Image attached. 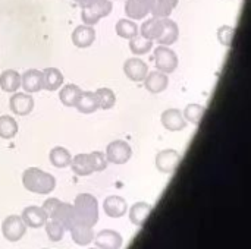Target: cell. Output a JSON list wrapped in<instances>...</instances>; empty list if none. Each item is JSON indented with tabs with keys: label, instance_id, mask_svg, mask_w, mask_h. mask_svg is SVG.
I'll return each instance as SVG.
<instances>
[{
	"label": "cell",
	"instance_id": "obj_5",
	"mask_svg": "<svg viewBox=\"0 0 251 249\" xmlns=\"http://www.w3.org/2000/svg\"><path fill=\"white\" fill-rule=\"evenodd\" d=\"M154 65L163 73H172L178 68V56L169 45H157L154 48Z\"/></svg>",
	"mask_w": 251,
	"mask_h": 249
},
{
	"label": "cell",
	"instance_id": "obj_11",
	"mask_svg": "<svg viewBox=\"0 0 251 249\" xmlns=\"http://www.w3.org/2000/svg\"><path fill=\"white\" fill-rule=\"evenodd\" d=\"M124 73L128 79L134 82H143L149 73V66L144 60L138 57H131L124 63Z\"/></svg>",
	"mask_w": 251,
	"mask_h": 249
},
{
	"label": "cell",
	"instance_id": "obj_24",
	"mask_svg": "<svg viewBox=\"0 0 251 249\" xmlns=\"http://www.w3.org/2000/svg\"><path fill=\"white\" fill-rule=\"evenodd\" d=\"M63 85V73L56 68H46L43 70V90L56 91Z\"/></svg>",
	"mask_w": 251,
	"mask_h": 249
},
{
	"label": "cell",
	"instance_id": "obj_12",
	"mask_svg": "<svg viewBox=\"0 0 251 249\" xmlns=\"http://www.w3.org/2000/svg\"><path fill=\"white\" fill-rule=\"evenodd\" d=\"M160 120L165 129H168L169 132H179V131H184L187 126V120L184 119L181 110L178 109L165 110L160 116Z\"/></svg>",
	"mask_w": 251,
	"mask_h": 249
},
{
	"label": "cell",
	"instance_id": "obj_28",
	"mask_svg": "<svg viewBox=\"0 0 251 249\" xmlns=\"http://www.w3.org/2000/svg\"><path fill=\"white\" fill-rule=\"evenodd\" d=\"M49 158H50V163H51L54 167H57V169H65V167H68V166L71 164V161H72L71 153H69L66 148H63V147H54V148L50 151Z\"/></svg>",
	"mask_w": 251,
	"mask_h": 249
},
{
	"label": "cell",
	"instance_id": "obj_2",
	"mask_svg": "<svg viewBox=\"0 0 251 249\" xmlns=\"http://www.w3.org/2000/svg\"><path fill=\"white\" fill-rule=\"evenodd\" d=\"M74 211L75 223H81L90 227H94L99 222V203L91 194H79L75 198Z\"/></svg>",
	"mask_w": 251,
	"mask_h": 249
},
{
	"label": "cell",
	"instance_id": "obj_4",
	"mask_svg": "<svg viewBox=\"0 0 251 249\" xmlns=\"http://www.w3.org/2000/svg\"><path fill=\"white\" fill-rule=\"evenodd\" d=\"M112 0H87L81 4V19L85 25H96L100 19L110 15Z\"/></svg>",
	"mask_w": 251,
	"mask_h": 249
},
{
	"label": "cell",
	"instance_id": "obj_13",
	"mask_svg": "<svg viewBox=\"0 0 251 249\" xmlns=\"http://www.w3.org/2000/svg\"><path fill=\"white\" fill-rule=\"evenodd\" d=\"M21 219L24 220L25 226L31 227V229H38V227L44 226L46 222L49 220L43 207H37V205H31V207L24 208Z\"/></svg>",
	"mask_w": 251,
	"mask_h": 249
},
{
	"label": "cell",
	"instance_id": "obj_10",
	"mask_svg": "<svg viewBox=\"0 0 251 249\" xmlns=\"http://www.w3.org/2000/svg\"><path fill=\"white\" fill-rule=\"evenodd\" d=\"M9 107L16 116H26L34 109V98L28 92H13L9 100Z\"/></svg>",
	"mask_w": 251,
	"mask_h": 249
},
{
	"label": "cell",
	"instance_id": "obj_6",
	"mask_svg": "<svg viewBox=\"0 0 251 249\" xmlns=\"http://www.w3.org/2000/svg\"><path fill=\"white\" fill-rule=\"evenodd\" d=\"M106 160L107 163L112 164H125L129 161L131 156H132V148L128 142L122 141V139H116L113 142H110L106 148Z\"/></svg>",
	"mask_w": 251,
	"mask_h": 249
},
{
	"label": "cell",
	"instance_id": "obj_21",
	"mask_svg": "<svg viewBox=\"0 0 251 249\" xmlns=\"http://www.w3.org/2000/svg\"><path fill=\"white\" fill-rule=\"evenodd\" d=\"M69 232H71L72 241L79 247H87L94 241V232H93V227H90V226L75 223L69 229Z\"/></svg>",
	"mask_w": 251,
	"mask_h": 249
},
{
	"label": "cell",
	"instance_id": "obj_17",
	"mask_svg": "<svg viewBox=\"0 0 251 249\" xmlns=\"http://www.w3.org/2000/svg\"><path fill=\"white\" fill-rule=\"evenodd\" d=\"M151 213H153V205L149 204V203L140 201V203H135L129 208V220H131V223L134 226L143 227L147 223Z\"/></svg>",
	"mask_w": 251,
	"mask_h": 249
},
{
	"label": "cell",
	"instance_id": "obj_9",
	"mask_svg": "<svg viewBox=\"0 0 251 249\" xmlns=\"http://www.w3.org/2000/svg\"><path fill=\"white\" fill-rule=\"evenodd\" d=\"M154 0H126L125 3V15L128 19L141 21L147 15L151 13Z\"/></svg>",
	"mask_w": 251,
	"mask_h": 249
},
{
	"label": "cell",
	"instance_id": "obj_31",
	"mask_svg": "<svg viewBox=\"0 0 251 249\" xmlns=\"http://www.w3.org/2000/svg\"><path fill=\"white\" fill-rule=\"evenodd\" d=\"M116 34L121 38L131 40L138 35V25L132 19H119L116 23Z\"/></svg>",
	"mask_w": 251,
	"mask_h": 249
},
{
	"label": "cell",
	"instance_id": "obj_19",
	"mask_svg": "<svg viewBox=\"0 0 251 249\" xmlns=\"http://www.w3.org/2000/svg\"><path fill=\"white\" fill-rule=\"evenodd\" d=\"M21 87L28 94L38 92L40 90H43V72L37 69H28L21 76Z\"/></svg>",
	"mask_w": 251,
	"mask_h": 249
},
{
	"label": "cell",
	"instance_id": "obj_8",
	"mask_svg": "<svg viewBox=\"0 0 251 249\" xmlns=\"http://www.w3.org/2000/svg\"><path fill=\"white\" fill-rule=\"evenodd\" d=\"M181 163V156L176 150H162L156 156V169L160 173L171 175L176 170Z\"/></svg>",
	"mask_w": 251,
	"mask_h": 249
},
{
	"label": "cell",
	"instance_id": "obj_3",
	"mask_svg": "<svg viewBox=\"0 0 251 249\" xmlns=\"http://www.w3.org/2000/svg\"><path fill=\"white\" fill-rule=\"evenodd\" d=\"M71 169L78 176H90L94 172H103L107 167L106 156L100 151L90 154H78L71 161Z\"/></svg>",
	"mask_w": 251,
	"mask_h": 249
},
{
	"label": "cell",
	"instance_id": "obj_27",
	"mask_svg": "<svg viewBox=\"0 0 251 249\" xmlns=\"http://www.w3.org/2000/svg\"><path fill=\"white\" fill-rule=\"evenodd\" d=\"M81 92H82V90L78 85L66 84L59 92V100L66 107H75V103H76L78 97L81 95Z\"/></svg>",
	"mask_w": 251,
	"mask_h": 249
},
{
	"label": "cell",
	"instance_id": "obj_18",
	"mask_svg": "<svg viewBox=\"0 0 251 249\" xmlns=\"http://www.w3.org/2000/svg\"><path fill=\"white\" fill-rule=\"evenodd\" d=\"M103 208H104V213L109 217H112V219H121V217L125 216V213L128 210V204H126V201L122 197L110 195V197H107L104 200Z\"/></svg>",
	"mask_w": 251,
	"mask_h": 249
},
{
	"label": "cell",
	"instance_id": "obj_14",
	"mask_svg": "<svg viewBox=\"0 0 251 249\" xmlns=\"http://www.w3.org/2000/svg\"><path fill=\"white\" fill-rule=\"evenodd\" d=\"M169 85V76L160 70L149 72L144 78V87L151 94H160L163 92Z\"/></svg>",
	"mask_w": 251,
	"mask_h": 249
},
{
	"label": "cell",
	"instance_id": "obj_32",
	"mask_svg": "<svg viewBox=\"0 0 251 249\" xmlns=\"http://www.w3.org/2000/svg\"><path fill=\"white\" fill-rule=\"evenodd\" d=\"M94 94H96V98L99 103V109L109 110L116 103V95L110 88H99Z\"/></svg>",
	"mask_w": 251,
	"mask_h": 249
},
{
	"label": "cell",
	"instance_id": "obj_30",
	"mask_svg": "<svg viewBox=\"0 0 251 249\" xmlns=\"http://www.w3.org/2000/svg\"><path fill=\"white\" fill-rule=\"evenodd\" d=\"M179 0H154L151 15L154 18H169L172 10L178 6Z\"/></svg>",
	"mask_w": 251,
	"mask_h": 249
},
{
	"label": "cell",
	"instance_id": "obj_35",
	"mask_svg": "<svg viewBox=\"0 0 251 249\" xmlns=\"http://www.w3.org/2000/svg\"><path fill=\"white\" fill-rule=\"evenodd\" d=\"M46 233H47V238L51 241V242H60L62 239H63V236H65V227L59 223V222H56V220H47L46 222Z\"/></svg>",
	"mask_w": 251,
	"mask_h": 249
},
{
	"label": "cell",
	"instance_id": "obj_22",
	"mask_svg": "<svg viewBox=\"0 0 251 249\" xmlns=\"http://www.w3.org/2000/svg\"><path fill=\"white\" fill-rule=\"evenodd\" d=\"M51 220L59 222L65 229H71L75 225V211H74V205L68 204V203H60V205L57 207L54 216L51 217Z\"/></svg>",
	"mask_w": 251,
	"mask_h": 249
},
{
	"label": "cell",
	"instance_id": "obj_15",
	"mask_svg": "<svg viewBox=\"0 0 251 249\" xmlns=\"http://www.w3.org/2000/svg\"><path fill=\"white\" fill-rule=\"evenodd\" d=\"M94 239L99 249H121L124 245L122 235L116 230H101Z\"/></svg>",
	"mask_w": 251,
	"mask_h": 249
},
{
	"label": "cell",
	"instance_id": "obj_7",
	"mask_svg": "<svg viewBox=\"0 0 251 249\" xmlns=\"http://www.w3.org/2000/svg\"><path fill=\"white\" fill-rule=\"evenodd\" d=\"M25 232H26V226L21 219V216H15V214L7 216L1 223V233L4 239L9 242H18L19 239H22Z\"/></svg>",
	"mask_w": 251,
	"mask_h": 249
},
{
	"label": "cell",
	"instance_id": "obj_36",
	"mask_svg": "<svg viewBox=\"0 0 251 249\" xmlns=\"http://www.w3.org/2000/svg\"><path fill=\"white\" fill-rule=\"evenodd\" d=\"M218 38L221 41L222 45L225 47H231L232 45V41H234V35H235V28L232 26H228V25H224L218 29Z\"/></svg>",
	"mask_w": 251,
	"mask_h": 249
},
{
	"label": "cell",
	"instance_id": "obj_34",
	"mask_svg": "<svg viewBox=\"0 0 251 249\" xmlns=\"http://www.w3.org/2000/svg\"><path fill=\"white\" fill-rule=\"evenodd\" d=\"M153 48V41L151 40H147L144 37H138L135 35L134 38L129 40V50L134 53V54H147L150 50Z\"/></svg>",
	"mask_w": 251,
	"mask_h": 249
},
{
	"label": "cell",
	"instance_id": "obj_23",
	"mask_svg": "<svg viewBox=\"0 0 251 249\" xmlns=\"http://www.w3.org/2000/svg\"><path fill=\"white\" fill-rule=\"evenodd\" d=\"M75 109L84 114H91V113L97 112L99 103H97L96 94L93 91H82L75 103Z\"/></svg>",
	"mask_w": 251,
	"mask_h": 249
},
{
	"label": "cell",
	"instance_id": "obj_20",
	"mask_svg": "<svg viewBox=\"0 0 251 249\" xmlns=\"http://www.w3.org/2000/svg\"><path fill=\"white\" fill-rule=\"evenodd\" d=\"M163 18H154L151 16L150 19H147L138 29V32L141 34V37L147 38V40H159L162 32H163Z\"/></svg>",
	"mask_w": 251,
	"mask_h": 249
},
{
	"label": "cell",
	"instance_id": "obj_37",
	"mask_svg": "<svg viewBox=\"0 0 251 249\" xmlns=\"http://www.w3.org/2000/svg\"><path fill=\"white\" fill-rule=\"evenodd\" d=\"M75 1H76V3H78V4H79V6H81V4H82V3H84V1H87V0H75Z\"/></svg>",
	"mask_w": 251,
	"mask_h": 249
},
{
	"label": "cell",
	"instance_id": "obj_29",
	"mask_svg": "<svg viewBox=\"0 0 251 249\" xmlns=\"http://www.w3.org/2000/svg\"><path fill=\"white\" fill-rule=\"evenodd\" d=\"M18 122L12 116H0V138L3 139H12L18 134Z\"/></svg>",
	"mask_w": 251,
	"mask_h": 249
},
{
	"label": "cell",
	"instance_id": "obj_16",
	"mask_svg": "<svg viewBox=\"0 0 251 249\" xmlns=\"http://www.w3.org/2000/svg\"><path fill=\"white\" fill-rule=\"evenodd\" d=\"M72 43L78 48H87L90 47L96 40V31L90 25H79L72 31Z\"/></svg>",
	"mask_w": 251,
	"mask_h": 249
},
{
	"label": "cell",
	"instance_id": "obj_33",
	"mask_svg": "<svg viewBox=\"0 0 251 249\" xmlns=\"http://www.w3.org/2000/svg\"><path fill=\"white\" fill-rule=\"evenodd\" d=\"M184 119L190 123H193L194 126H199L203 116H204V107L201 104H188L185 109H184V113H182Z\"/></svg>",
	"mask_w": 251,
	"mask_h": 249
},
{
	"label": "cell",
	"instance_id": "obj_1",
	"mask_svg": "<svg viewBox=\"0 0 251 249\" xmlns=\"http://www.w3.org/2000/svg\"><path fill=\"white\" fill-rule=\"evenodd\" d=\"M22 185L32 194L49 195L56 188V179L53 175L38 167H29L22 173Z\"/></svg>",
	"mask_w": 251,
	"mask_h": 249
},
{
	"label": "cell",
	"instance_id": "obj_38",
	"mask_svg": "<svg viewBox=\"0 0 251 249\" xmlns=\"http://www.w3.org/2000/svg\"><path fill=\"white\" fill-rule=\"evenodd\" d=\"M88 249H99V248H88Z\"/></svg>",
	"mask_w": 251,
	"mask_h": 249
},
{
	"label": "cell",
	"instance_id": "obj_39",
	"mask_svg": "<svg viewBox=\"0 0 251 249\" xmlns=\"http://www.w3.org/2000/svg\"><path fill=\"white\" fill-rule=\"evenodd\" d=\"M44 249H46V248H44Z\"/></svg>",
	"mask_w": 251,
	"mask_h": 249
},
{
	"label": "cell",
	"instance_id": "obj_26",
	"mask_svg": "<svg viewBox=\"0 0 251 249\" xmlns=\"http://www.w3.org/2000/svg\"><path fill=\"white\" fill-rule=\"evenodd\" d=\"M21 87V75L13 70V69H7L3 70L0 75V88L4 92H16Z\"/></svg>",
	"mask_w": 251,
	"mask_h": 249
},
{
	"label": "cell",
	"instance_id": "obj_25",
	"mask_svg": "<svg viewBox=\"0 0 251 249\" xmlns=\"http://www.w3.org/2000/svg\"><path fill=\"white\" fill-rule=\"evenodd\" d=\"M163 32L160 35V38L157 40V43L160 45H172L174 43H176L178 37H179V28L176 25L175 21L169 19V18H163Z\"/></svg>",
	"mask_w": 251,
	"mask_h": 249
}]
</instances>
